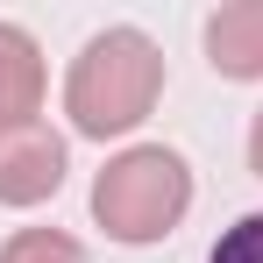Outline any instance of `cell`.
Masks as SVG:
<instances>
[{"mask_svg":"<svg viewBox=\"0 0 263 263\" xmlns=\"http://www.w3.org/2000/svg\"><path fill=\"white\" fill-rule=\"evenodd\" d=\"M157 100H164V50L135 22L86 36L64 71V114H71V135H86V142L135 135L157 114Z\"/></svg>","mask_w":263,"mask_h":263,"instance_id":"1","label":"cell"},{"mask_svg":"<svg viewBox=\"0 0 263 263\" xmlns=\"http://www.w3.org/2000/svg\"><path fill=\"white\" fill-rule=\"evenodd\" d=\"M185 214H192V164H185V149H171V142H128L92 178V220L121 249L164 242Z\"/></svg>","mask_w":263,"mask_h":263,"instance_id":"2","label":"cell"},{"mask_svg":"<svg viewBox=\"0 0 263 263\" xmlns=\"http://www.w3.org/2000/svg\"><path fill=\"white\" fill-rule=\"evenodd\" d=\"M64 171H71V149H64V135L50 128L43 114L0 121V206H43V199H57Z\"/></svg>","mask_w":263,"mask_h":263,"instance_id":"3","label":"cell"},{"mask_svg":"<svg viewBox=\"0 0 263 263\" xmlns=\"http://www.w3.org/2000/svg\"><path fill=\"white\" fill-rule=\"evenodd\" d=\"M206 64L235 86H256L263 79V0H228L206 14Z\"/></svg>","mask_w":263,"mask_h":263,"instance_id":"4","label":"cell"},{"mask_svg":"<svg viewBox=\"0 0 263 263\" xmlns=\"http://www.w3.org/2000/svg\"><path fill=\"white\" fill-rule=\"evenodd\" d=\"M43 43L22 29V22H0V121H29L43 114Z\"/></svg>","mask_w":263,"mask_h":263,"instance_id":"5","label":"cell"},{"mask_svg":"<svg viewBox=\"0 0 263 263\" xmlns=\"http://www.w3.org/2000/svg\"><path fill=\"white\" fill-rule=\"evenodd\" d=\"M0 263H92V256H86V242L64 235V228H14L0 242Z\"/></svg>","mask_w":263,"mask_h":263,"instance_id":"6","label":"cell"},{"mask_svg":"<svg viewBox=\"0 0 263 263\" xmlns=\"http://www.w3.org/2000/svg\"><path fill=\"white\" fill-rule=\"evenodd\" d=\"M206 263H263V206L242 214L235 228H220V242L206 249Z\"/></svg>","mask_w":263,"mask_h":263,"instance_id":"7","label":"cell"},{"mask_svg":"<svg viewBox=\"0 0 263 263\" xmlns=\"http://www.w3.org/2000/svg\"><path fill=\"white\" fill-rule=\"evenodd\" d=\"M249 171L263 178V107H256V114H249Z\"/></svg>","mask_w":263,"mask_h":263,"instance_id":"8","label":"cell"}]
</instances>
